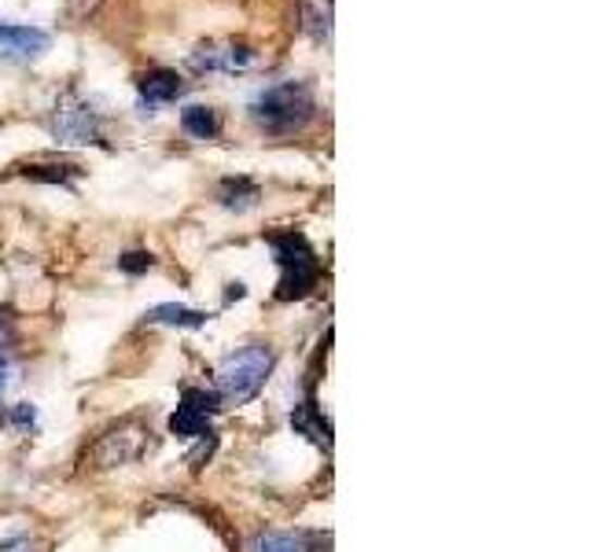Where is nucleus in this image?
<instances>
[{
  "instance_id": "f257e3e1",
  "label": "nucleus",
  "mask_w": 589,
  "mask_h": 552,
  "mask_svg": "<svg viewBox=\"0 0 589 552\" xmlns=\"http://www.w3.org/2000/svg\"><path fill=\"white\" fill-rule=\"evenodd\" d=\"M273 361H277L273 351L262 346V343L244 346V351L229 354L225 361L218 365V372H214L218 398H225V402H233V405L250 402L266 387L269 372H273Z\"/></svg>"
},
{
  "instance_id": "f03ea898",
  "label": "nucleus",
  "mask_w": 589,
  "mask_h": 552,
  "mask_svg": "<svg viewBox=\"0 0 589 552\" xmlns=\"http://www.w3.org/2000/svg\"><path fill=\"white\" fill-rule=\"evenodd\" d=\"M250 119L266 133H295L314 119V93L303 82H280L250 103Z\"/></svg>"
},
{
  "instance_id": "7ed1b4c3",
  "label": "nucleus",
  "mask_w": 589,
  "mask_h": 552,
  "mask_svg": "<svg viewBox=\"0 0 589 552\" xmlns=\"http://www.w3.org/2000/svg\"><path fill=\"white\" fill-rule=\"evenodd\" d=\"M269 244H273L277 266L284 269L280 287H277V298H280V303L306 298L317 287V280H321V261H317L314 247L306 244L303 232H284V236L269 240Z\"/></svg>"
},
{
  "instance_id": "20e7f679",
  "label": "nucleus",
  "mask_w": 589,
  "mask_h": 552,
  "mask_svg": "<svg viewBox=\"0 0 589 552\" xmlns=\"http://www.w3.org/2000/svg\"><path fill=\"white\" fill-rule=\"evenodd\" d=\"M221 409V398L210 391H199V387H192V391L181 394V405L177 413L170 416V431L181 434V439H203V434H214L210 431V416Z\"/></svg>"
},
{
  "instance_id": "39448f33",
  "label": "nucleus",
  "mask_w": 589,
  "mask_h": 552,
  "mask_svg": "<svg viewBox=\"0 0 589 552\" xmlns=\"http://www.w3.org/2000/svg\"><path fill=\"white\" fill-rule=\"evenodd\" d=\"M52 37L41 26H23V23H0V60L8 63H30L37 56L48 52Z\"/></svg>"
},
{
  "instance_id": "423d86ee",
  "label": "nucleus",
  "mask_w": 589,
  "mask_h": 552,
  "mask_svg": "<svg viewBox=\"0 0 589 552\" xmlns=\"http://www.w3.org/2000/svg\"><path fill=\"white\" fill-rule=\"evenodd\" d=\"M137 89H140V100L148 103V108H162V103H173L177 96H185V77H181L177 71H148L137 82Z\"/></svg>"
},
{
  "instance_id": "0eeeda50",
  "label": "nucleus",
  "mask_w": 589,
  "mask_h": 552,
  "mask_svg": "<svg viewBox=\"0 0 589 552\" xmlns=\"http://www.w3.org/2000/svg\"><path fill=\"white\" fill-rule=\"evenodd\" d=\"M56 137L63 144H93L100 140V130H96V119L89 108H63L56 111Z\"/></svg>"
},
{
  "instance_id": "6e6552de",
  "label": "nucleus",
  "mask_w": 589,
  "mask_h": 552,
  "mask_svg": "<svg viewBox=\"0 0 589 552\" xmlns=\"http://www.w3.org/2000/svg\"><path fill=\"white\" fill-rule=\"evenodd\" d=\"M292 428L298 431V434H306L310 442H317V445H332V424L324 420V413L317 409V402L314 398H306L303 405H295V413H292Z\"/></svg>"
},
{
  "instance_id": "1a4fd4ad",
  "label": "nucleus",
  "mask_w": 589,
  "mask_h": 552,
  "mask_svg": "<svg viewBox=\"0 0 589 552\" xmlns=\"http://www.w3.org/2000/svg\"><path fill=\"white\" fill-rule=\"evenodd\" d=\"M199 66V71H225V74H236V71H247L250 63H255V52L244 45H225L218 48V52H207V56H196L192 60Z\"/></svg>"
},
{
  "instance_id": "9d476101",
  "label": "nucleus",
  "mask_w": 589,
  "mask_h": 552,
  "mask_svg": "<svg viewBox=\"0 0 589 552\" xmlns=\"http://www.w3.org/2000/svg\"><path fill=\"white\" fill-rule=\"evenodd\" d=\"M181 130H185L188 137H196V140L218 137V130H221L218 111H214V108H207V103H192V108L181 111Z\"/></svg>"
},
{
  "instance_id": "9b49d317",
  "label": "nucleus",
  "mask_w": 589,
  "mask_h": 552,
  "mask_svg": "<svg viewBox=\"0 0 589 552\" xmlns=\"http://www.w3.org/2000/svg\"><path fill=\"white\" fill-rule=\"evenodd\" d=\"M148 324H173V328H203L207 324V314L199 309H188V306H177V303H162L156 309H148Z\"/></svg>"
},
{
  "instance_id": "f8f14e48",
  "label": "nucleus",
  "mask_w": 589,
  "mask_h": 552,
  "mask_svg": "<svg viewBox=\"0 0 589 552\" xmlns=\"http://www.w3.org/2000/svg\"><path fill=\"white\" fill-rule=\"evenodd\" d=\"M218 199H221V207H229V210H250L258 203V188L247 177H225L218 188Z\"/></svg>"
},
{
  "instance_id": "ddd939ff",
  "label": "nucleus",
  "mask_w": 589,
  "mask_h": 552,
  "mask_svg": "<svg viewBox=\"0 0 589 552\" xmlns=\"http://www.w3.org/2000/svg\"><path fill=\"white\" fill-rule=\"evenodd\" d=\"M78 173V167H26V177L34 181H52V184H66Z\"/></svg>"
},
{
  "instance_id": "4468645a",
  "label": "nucleus",
  "mask_w": 589,
  "mask_h": 552,
  "mask_svg": "<svg viewBox=\"0 0 589 552\" xmlns=\"http://www.w3.org/2000/svg\"><path fill=\"white\" fill-rule=\"evenodd\" d=\"M258 552H303V541L292 535H262L258 538Z\"/></svg>"
},
{
  "instance_id": "2eb2a0df",
  "label": "nucleus",
  "mask_w": 589,
  "mask_h": 552,
  "mask_svg": "<svg viewBox=\"0 0 589 552\" xmlns=\"http://www.w3.org/2000/svg\"><path fill=\"white\" fill-rule=\"evenodd\" d=\"M151 266H156V258H151L148 250H130V255L119 258V269H122V273H130V277L148 273Z\"/></svg>"
},
{
  "instance_id": "dca6fc26",
  "label": "nucleus",
  "mask_w": 589,
  "mask_h": 552,
  "mask_svg": "<svg viewBox=\"0 0 589 552\" xmlns=\"http://www.w3.org/2000/svg\"><path fill=\"white\" fill-rule=\"evenodd\" d=\"M12 424H15V428H34V424H37V409H34V405H15V409H12Z\"/></svg>"
},
{
  "instance_id": "f3484780",
  "label": "nucleus",
  "mask_w": 589,
  "mask_h": 552,
  "mask_svg": "<svg viewBox=\"0 0 589 552\" xmlns=\"http://www.w3.org/2000/svg\"><path fill=\"white\" fill-rule=\"evenodd\" d=\"M0 552H30V541H26V538H15V541H8V545L0 549Z\"/></svg>"
},
{
  "instance_id": "a211bd4d",
  "label": "nucleus",
  "mask_w": 589,
  "mask_h": 552,
  "mask_svg": "<svg viewBox=\"0 0 589 552\" xmlns=\"http://www.w3.org/2000/svg\"><path fill=\"white\" fill-rule=\"evenodd\" d=\"M4 387H8V361L0 357V391H4Z\"/></svg>"
},
{
  "instance_id": "6ab92c4d",
  "label": "nucleus",
  "mask_w": 589,
  "mask_h": 552,
  "mask_svg": "<svg viewBox=\"0 0 589 552\" xmlns=\"http://www.w3.org/2000/svg\"><path fill=\"white\" fill-rule=\"evenodd\" d=\"M0 416H4V413H0Z\"/></svg>"
}]
</instances>
